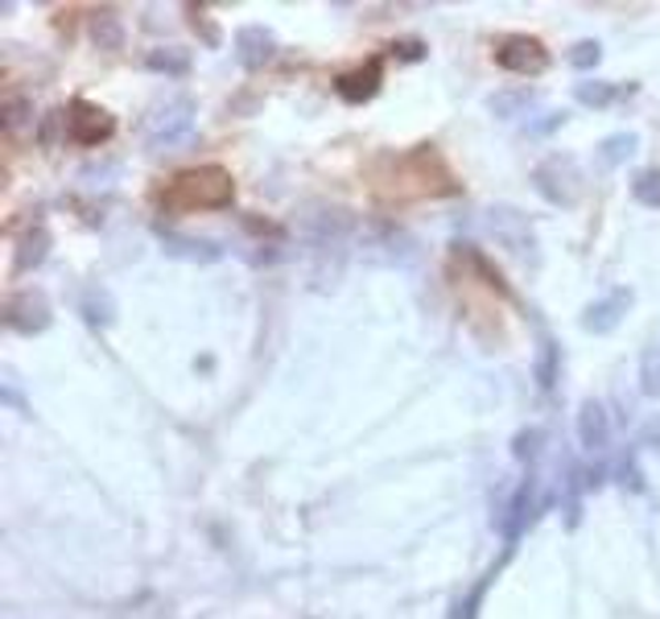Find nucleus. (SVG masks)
I'll list each match as a JSON object with an SVG mask.
<instances>
[{
  "label": "nucleus",
  "mask_w": 660,
  "mask_h": 619,
  "mask_svg": "<svg viewBox=\"0 0 660 619\" xmlns=\"http://www.w3.org/2000/svg\"><path fill=\"white\" fill-rule=\"evenodd\" d=\"M194 128V116H190V103L178 100L170 108H161L157 116H149L145 124V137H149L153 149H161V145H174V140H182Z\"/></svg>",
  "instance_id": "5"
},
{
  "label": "nucleus",
  "mask_w": 660,
  "mask_h": 619,
  "mask_svg": "<svg viewBox=\"0 0 660 619\" xmlns=\"http://www.w3.org/2000/svg\"><path fill=\"white\" fill-rule=\"evenodd\" d=\"M236 199V182L223 166H194V170L174 173L166 190L157 194L161 211L170 215H194V211H223Z\"/></svg>",
  "instance_id": "2"
},
{
  "label": "nucleus",
  "mask_w": 660,
  "mask_h": 619,
  "mask_svg": "<svg viewBox=\"0 0 660 619\" xmlns=\"http://www.w3.org/2000/svg\"><path fill=\"white\" fill-rule=\"evenodd\" d=\"M335 87H339L343 100H351V103L368 100L376 87H380V63L372 58L368 67H359V70H351V75H343V79H339Z\"/></svg>",
  "instance_id": "6"
},
{
  "label": "nucleus",
  "mask_w": 660,
  "mask_h": 619,
  "mask_svg": "<svg viewBox=\"0 0 660 619\" xmlns=\"http://www.w3.org/2000/svg\"><path fill=\"white\" fill-rule=\"evenodd\" d=\"M631 194H636L644 206H660V170L636 173V182H631Z\"/></svg>",
  "instance_id": "10"
},
{
  "label": "nucleus",
  "mask_w": 660,
  "mask_h": 619,
  "mask_svg": "<svg viewBox=\"0 0 660 619\" xmlns=\"http://www.w3.org/2000/svg\"><path fill=\"white\" fill-rule=\"evenodd\" d=\"M372 190L380 203H422L458 194V178L441 161L434 145H417L409 154H380L372 161Z\"/></svg>",
  "instance_id": "1"
},
{
  "label": "nucleus",
  "mask_w": 660,
  "mask_h": 619,
  "mask_svg": "<svg viewBox=\"0 0 660 619\" xmlns=\"http://www.w3.org/2000/svg\"><path fill=\"white\" fill-rule=\"evenodd\" d=\"M495 63H500L504 70H512V75L528 79V75H541V70H549V50H545V42H537V37L512 34V37H504V42L495 46Z\"/></svg>",
  "instance_id": "3"
},
{
  "label": "nucleus",
  "mask_w": 660,
  "mask_h": 619,
  "mask_svg": "<svg viewBox=\"0 0 660 619\" xmlns=\"http://www.w3.org/2000/svg\"><path fill=\"white\" fill-rule=\"evenodd\" d=\"M570 63H574L578 70H591L594 63H599V42H578L574 54H570Z\"/></svg>",
  "instance_id": "13"
},
{
  "label": "nucleus",
  "mask_w": 660,
  "mask_h": 619,
  "mask_svg": "<svg viewBox=\"0 0 660 619\" xmlns=\"http://www.w3.org/2000/svg\"><path fill=\"white\" fill-rule=\"evenodd\" d=\"M631 149H636V137H631V133H619V137L603 140V161H607V166H619L624 157H631Z\"/></svg>",
  "instance_id": "12"
},
{
  "label": "nucleus",
  "mask_w": 660,
  "mask_h": 619,
  "mask_svg": "<svg viewBox=\"0 0 660 619\" xmlns=\"http://www.w3.org/2000/svg\"><path fill=\"white\" fill-rule=\"evenodd\" d=\"M63 121H67V137L75 140V145H83V149H96V145L112 137V128H116V121H112L103 108H96V103H87V100L70 103Z\"/></svg>",
  "instance_id": "4"
},
{
  "label": "nucleus",
  "mask_w": 660,
  "mask_h": 619,
  "mask_svg": "<svg viewBox=\"0 0 660 619\" xmlns=\"http://www.w3.org/2000/svg\"><path fill=\"white\" fill-rule=\"evenodd\" d=\"M149 67L153 70H166V75H187V67H190V58H187V50H153L149 54Z\"/></svg>",
  "instance_id": "11"
},
{
  "label": "nucleus",
  "mask_w": 660,
  "mask_h": 619,
  "mask_svg": "<svg viewBox=\"0 0 660 619\" xmlns=\"http://www.w3.org/2000/svg\"><path fill=\"white\" fill-rule=\"evenodd\" d=\"M631 87L624 83H578V100L591 103V108H607V103L624 100Z\"/></svg>",
  "instance_id": "8"
},
{
  "label": "nucleus",
  "mask_w": 660,
  "mask_h": 619,
  "mask_svg": "<svg viewBox=\"0 0 660 619\" xmlns=\"http://www.w3.org/2000/svg\"><path fill=\"white\" fill-rule=\"evenodd\" d=\"M96 37H103L108 46H120V25H116V13H100L96 21Z\"/></svg>",
  "instance_id": "14"
},
{
  "label": "nucleus",
  "mask_w": 660,
  "mask_h": 619,
  "mask_svg": "<svg viewBox=\"0 0 660 619\" xmlns=\"http://www.w3.org/2000/svg\"><path fill=\"white\" fill-rule=\"evenodd\" d=\"M631 306V293L627 290H611L607 302H599V306H591V314H586V327L591 330H611L615 323H619V314Z\"/></svg>",
  "instance_id": "7"
},
{
  "label": "nucleus",
  "mask_w": 660,
  "mask_h": 619,
  "mask_svg": "<svg viewBox=\"0 0 660 619\" xmlns=\"http://www.w3.org/2000/svg\"><path fill=\"white\" fill-rule=\"evenodd\" d=\"M582 442H586V447H603V442H607V417H603L599 405H586V409H582Z\"/></svg>",
  "instance_id": "9"
}]
</instances>
